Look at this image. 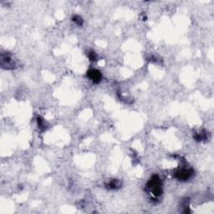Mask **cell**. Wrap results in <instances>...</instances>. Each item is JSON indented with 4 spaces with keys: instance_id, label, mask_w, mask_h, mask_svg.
I'll return each instance as SVG.
<instances>
[{
    "instance_id": "obj_7",
    "label": "cell",
    "mask_w": 214,
    "mask_h": 214,
    "mask_svg": "<svg viewBox=\"0 0 214 214\" xmlns=\"http://www.w3.org/2000/svg\"><path fill=\"white\" fill-rule=\"evenodd\" d=\"M73 22L76 23L77 25H79V26H81V25L83 24V19H82V18L80 16H79V15H74V16L73 17Z\"/></svg>"
},
{
    "instance_id": "obj_9",
    "label": "cell",
    "mask_w": 214,
    "mask_h": 214,
    "mask_svg": "<svg viewBox=\"0 0 214 214\" xmlns=\"http://www.w3.org/2000/svg\"><path fill=\"white\" fill-rule=\"evenodd\" d=\"M37 122H38V126H39V127H40V129L45 128V122H44V120L40 116H39L37 118Z\"/></svg>"
},
{
    "instance_id": "obj_3",
    "label": "cell",
    "mask_w": 214,
    "mask_h": 214,
    "mask_svg": "<svg viewBox=\"0 0 214 214\" xmlns=\"http://www.w3.org/2000/svg\"><path fill=\"white\" fill-rule=\"evenodd\" d=\"M86 76L94 84H99L102 80V74L100 70H96V69H91V70H88L86 73Z\"/></svg>"
},
{
    "instance_id": "obj_8",
    "label": "cell",
    "mask_w": 214,
    "mask_h": 214,
    "mask_svg": "<svg viewBox=\"0 0 214 214\" xmlns=\"http://www.w3.org/2000/svg\"><path fill=\"white\" fill-rule=\"evenodd\" d=\"M88 58H89V60H90V61H92V62H94V61H96L97 60V54L94 51H90L89 53H88Z\"/></svg>"
},
{
    "instance_id": "obj_5",
    "label": "cell",
    "mask_w": 214,
    "mask_h": 214,
    "mask_svg": "<svg viewBox=\"0 0 214 214\" xmlns=\"http://www.w3.org/2000/svg\"><path fill=\"white\" fill-rule=\"evenodd\" d=\"M105 187L108 189H110V190L117 189V188L120 187V181L118 180H111L108 183H106Z\"/></svg>"
},
{
    "instance_id": "obj_2",
    "label": "cell",
    "mask_w": 214,
    "mask_h": 214,
    "mask_svg": "<svg viewBox=\"0 0 214 214\" xmlns=\"http://www.w3.org/2000/svg\"><path fill=\"white\" fill-rule=\"evenodd\" d=\"M193 175L194 171L192 168L182 167L181 168H179L175 171L174 177H175V178H177V180L181 181H187L189 179H191Z\"/></svg>"
},
{
    "instance_id": "obj_4",
    "label": "cell",
    "mask_w": 214,
    "mask_h": 214,
    "mask_svg": "<svg viewBox=\"0 0 214 214\" xmlns=\"http://www.w3.org/2000/svg\"><path fill=\"white\" fill-rule=\"evenodd\" d=\"M1 66L4 68V69H13L15 68V63L12 59V56L7 54H2L1 55Z\"/></svg>"
},
{
    "instance_id": "obj_1",
    "label": "cell",
    "mask_w": 214,
    "mask_h": 214,
    "mask_svg": "<svg viewBox=\"0 0 214 214\" xmlns=\"http://www.w3.org/2000/svg\"><path fill=\"white\" fill-rule=\"evenodd\" d=\"M147 187L154 197H159L162 194V182L159 176L154 175L147 184Z\"/></svg>"
},
{
    "instance_id": "obj_6",
    "label": "cell",
    "mask_w": 214,
    "mask_h": 214,
    "mask_svg": "<svg viewBox=\"0 0 214 214\" xmlns=\"http://www.w3.org/2000/svg\"><path fill=\"white\" fill-rule=\"evenodd\" d=\"M194 139L197 141H202V140H206L207 139V134L205 131H201L198 133L195 134L194 136Z\"/></svg>"
}]
</instances>
